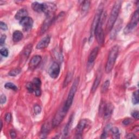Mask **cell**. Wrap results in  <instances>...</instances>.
<instances>
[{
  "label": "cell",
  "instance_id": "cell-16",
  "mask_svg": "<svg viewBox=\"0 0 139 139\" xmlns=\"http://www.w3.org/2000/svg\"><path fill=\"white\" fill-rule=\"evenodd\" d=\"M53 18H54L52 15L47 16V19L45 20L42 27H41V33H44L47 31V30L48 28V27H49L51 25L53 21Z\"/></svg>",
  "mask_w": 139,
  "mask_h": 139
},
{
  "label": "cell",
  "instance_id": "cell-23",
  "mask_svg": "<svg viewBox=\"0 0 139 139\" xmlns=\"http://www.w3.org/2000/svg\"><path fill=\"white\" fill-rule=\"evenodd\" d=\"M32 83L34 86L35 90L37 89H40L41 85V82L39 78H34L33 80ZM35 90H34V91H35Z\"/></svg>",
  "mask_w": 139,
  "mask_h": 139
},
{
  "label": "cell",
  "instance_id": "cell-5",
  "mask_svg": "<svg viewBox=\"0 0 139 139\" xmlns=\"http://www.w3.org/2000/svg\"><path fill=\"white\" fill-rule=\"evenodd\" d=\"M114 110V106L112 103H103L101 104L100 108V113L103 114L104 119H109L113 114Z\"/></svg>",
  "mask_w": 139,
  "mask_h": 139
},
{
  "label": "cell",
  "instance_id": "cell-27",
  "mask_svg": "<svg viewBox=\"0 0 139 139\" xmlns=\"http://www.w3.org/2000/svg\"><path fill=\"white\" fill-rule=\"evenodd\" d=\"M49 130H50L49 125L47 123H45L43 125L42 128H41V134H42V135L43 136L46 135L48 133V131H49Z\"/></svg>",
  "mask_w": 139,
  "mask_h": 139
},
{
  "label": "cell",
  "instance_id": "cell-2",
  "mask_svg": "<svg viewBox=\"0 0 139 139\" xmlns=\"http://www.w3.org/2000/svg\"><path fill=\"white\" fill-rule=\"evenodd\" d=\"M119 47L117 45L113 46L110 51L106 66V71L107 73L110 72L113 70L119 54Z\"/></svg>",
  "mask_w": 139,
  "mask_h": 139
},
{
  "label": "cell",
  "instance_id": "cell-3",
  "mask_svg": "<svg viewBox=\"0 0 139 139\" xmlns=\"http://www.w3.org/2000/svg\"><path fill=\"white\" fill-rule=\"evenodd\" d=\"M79 78L77 77L74 80V83H73V84L72 85V87H71L70 90V92H69L68 95L67 99L66 101L64 106L63 107L64 109L66 111H67V112H68V109H70V108L71 107V106L72 105L74 96L76 92H77L78 86L79 85Z\"/></svg>",
  "mask_w": 139,
  "mask_h": 139
},
{
  "label": "cell",
  "instance_id": "cell-41",
  "mask_svg": "<svg viewBox=\"0 0 139 139\" xmlns=\"http://www.w3.org/2000/svg\"><path fill=\"white\" fill-rule=\"evenodd\" d=\"M10 135L11 138H15L16 137V133L15 131L11 130L10 131Z\"/></svg>",
  "mask_w": 139,
  "mask_h": 139
},
{
  "label": "cell",
  "instance_id": "cell-39",
  "mask_svg": "<svg viewBox=\"0 0 139 139\" xmlns=\"http://www.w3.org/2000/svg\"><path fill=\"white\" fill-rule=\"evenodd\" d=\"M131 115L134 118H135V119H136V120L138 119L139 116H138V111H134L133 112H132Z\"/></svg>",
  "mask_w": 139,
  "mask_h": 139
},
{
  "label": "cell",
  "instance_id": "cell-44",
  "mask_svg": "<svg viewBox=\"0 0 139 139\" xmlns=\"http://www.w3.org/2000/svg\"><path fill=\"white\" fill-rule=\"evenodd\" d=\"M2 127H3V124H2V121H1V130L2 129Z\"/></svg>",
  "mask_w": 139,
  "mask_h": 139
},
{
  "label": "cell",
  "instance_id": "cell-40",
  "mask_svg": "<svg viewBox=\"0 0 139 139\" xmlns=\"http://www.w3.org/2000/svg\"><path fill=\"white\" fill-rule=\"evenodd\" d=\"M131 119H125L123 121V124L126 125V126H127V125L129 124L131 122Z\"/></svg>",
  "mask_w": 139,
  "mask_h": 139
},
{
  "label": "cell",
  "instance_id": "cell-28",
  "mask_svg": "<svg viewBox=\"0 0 139 139\" xmlns=\"http://www.w3.org/2000/svg\"><path fill=\"white\" fill-rule=\"evenodd\" d=\"M32 49V45L31 44H30L28 45H27L24 51V54L26 57H28L30 55V53H31Z\"/></svg>",
  "mask_w": 139,
  "mask_h": 139
},
{
  "label": "cell",
  "instance_id": "cell-26",
  "mask_svg": "<svg viewBox=\"0 0 139 139\" xmlns=\"http://www.w3.org/2000/svg\"><path fill=\"white\" fill-rule=\"evenodd\" d=\"M138 91L137 90V91H135L133 93V96H132V103L134 105H136V104H137L138 103Z\"/></svg>",
  "mask_w": 139,
  "mask_h": 139
},
{
  "label": "cell",
  "instance_id": "cell-38",
  "mask_svg": "<svg viewBox=\"0 0 139 139\" xmlns=\"http://www.w3.org/2000/svg\"><path fill=\"white\" fill-rule=\"evenodd\" d=\"M7 98L6 96L4 95H1V97H0V103L1 104H3L6 102Z\"/></svg>",
  "mask_w": 139,
  "mask_h": 139
},
{
  "label": "cell",
  "instance_id": "cell-42",
  "mask_svg": "<svg viewBox=\"0 0 139 139\" xmlns=\"http://www.w3.org/2000/svg\"><path fill=\"white\" fill-rule=\"evenodd\" d=\"M35 94L37 96H40L41 94V89H37L35 90Z\"/></svg>",
  "mask_w": 139,
  "mask_h": 139
},
{
  "label": "cell",
  "instance_id": "cell-7",
  "mask_svg": "<svg viewBox=\"0 0 139 139\" xmlns=\"http://www.w3.org/2000/svg\"><path fill=\"white\" fill-rule=\"evenodd\" d=\"M67 112L66 111L64 108L59 110L58 112L55 114L52 121V126L53 127H56L60 124L63 120L64 117L66 116Z\"/></svg>",
  "mask_w": 139,
  "mask_h": 139
},
{
  "label": "cell",
  "instance_id": "cell-15",
  "mask_svg": "<svg viewBox=\"0 0 139 139\" xmlns=\"http://www.w3.org/2000/svg\"><path fill=\"white\" fill-rule=\"evenodd\" d=\"M101 78H102L101 71L99 70L98 72H97V73L96 78L94 80V84L92 85V88L91 90V91L92 93L95 92L96 91V90L97 89V88H98V87L100 85V83L101 82Z\"/></svg>",
  "mask_w": 139,
  "mask_h": 139
},
{
  "label": "cell",
  "instance_id": "cell-4",
  "mask_svg": "<svg viewBox=\"0 0 139 139\" xmlns=\"http://www.w3.org/2000/svg\"><path fill=\"white\" fill-rule=\"evenodd\" d=\"M94 34L97 40V41L100 45H103L104 43V34L102 28V16L100 21L97 25L95 30Z\"/></svg>",
  "mask_w": 139,
  "mask_h": 139
},
{
  "label": "cell",
  "instance_id": "cell-20",
  "mask_svg": "<svg viewBox=\"0 0 139 139\" xmlns=\"http://www.w3.org/2000/svg\"><path fill=\"white\" fill-rule=\"evenodd\" d=\"M23 38V34L19 31H16L13 34V40L14 42L17 43Z\"/></svg>",
  "mask_w": 139,
  "mask_h": 139
},
{
  "label": "cell",
  "instance_id": "cell-32",
  "mask_svg": "<svg viewBox=\"0 0 139 139\" xmlns=\"http://www.w3.org/2000/svg\"><path fill=\"white\" fill-rule=\"evenodd\" d=\"M26 88H27V89L28 91L31 93L34 91L35 89H34V86L33 85V84L32 82L28 83L26 85Z\"/></svg>",
  "mask_w": 139,
  "mask_h": 139
},
{
  "label": "cell",
  "instance_id": "cell-14",
  "mask_svg": "<svg viewBox=\"0 0 139 139\" xmlns=\"http://www.w3.org/2000/svg\"><path fill=\"white\" fill-rule=\"evenodd\" d=\"M51 40V37L50 36H47L44 37L40 41H39V43L37 44L36 48L38 50L44 49V48H46L48 45H49Z\"/></svg>",
  "mask_w": 139,
  "mask_h": 139
},
{
  "label": "cell",
  "instance_id": "cell-10",
  "mask_svg": "<svg viewBox=\"0 0 139 139\" xmlns=\"http://www.w3.org/2000/svg\"><path fill=\"white\" fill-rule=\"evenodd\" d=\"M102 13H103L102 9L98 10H97V13H96V15L95 16V18L94 19L93 22H92V26H91V35H90V37H91V38L94 36L95 30L96 28L97 25H98V24H99V22L100 21V19L101 18Z\"/></svg>",
  "mask_w": 139,
  "mask_h": 139
},
{
  "label": "cell",
  "instance_id": "cell-30",
  "mask_svg": "<svg viewBox=\"0 0 139 139\" xmlns=\"http://www.w3.org/2000/svg\"><path fill=\"white\" fill-rule=\"evenodd\" d=\"M21 71V70L20 68H16L14 69H13L9 72L8 74L10 76H16L18 75Z\"/></svg>",
  "mask_w": 139,
  "mask_h": 139
},
{
  "label": "cell",
  "instance_id": "cell-31",
  "mask_svg": "<svg viewBox=\"0 0 139 139\" xmlns=\"http://www.w3.org/2000/svg\"><path fill=\"white\" fill-rule=\"evenodd\" d=\"M110 85V81L109 80H106L102 86V92L104 93L108 91Z\"/></svg>",
  "mask_w": 139,
  "mask_h": 139
},
{
  "label": "cell",
  "instance_id": "cell-9",
  "mask_svg": "<svg viewBox=\"0 0 139 139\" xmlns=\"http://www.w3.org/2000/svg\"><path fill=\"white\" fill-rule=\"evenodd\" d=\"M20 25L22 26L25 31H28L32 29L33 26V19L28 16H27L20 21Z\"/></svg>",
  "mask_w": 139,
  "mask_h": 139
},
{
  "label": "cell",
  "instance_id": "cell-22",
  "mask_svg": "<svg viewBox=\"0 0 139 139\" xmlns=\"http://www.w3.org/2000/svg\"><path fill=\"white\" fill-rule=\"evenodd\" d=\"M72 74L71 72H68L65 77V79L64 80V83H63V88H66L68 85L69 84V83H70L72 79Z\"/></svg>",
  "mask_w": 139,
  "mask_h": 139
},
{
  "label": "cell",
  "instance_id": "cell-11",
  "mask_svg": "<svg viewBox=\"0 0 139 139\" xmlns=\"http://www.w3.org/2000/svg\"><path fill=\"white\" fill-rule=\"evenodd\" d=\"M43 12L47 16L52 15V14L57 9V7L54 3L51 2L44 3Z\"/></svg>",
  "mask_w": 139,
  "mask_h": 139
},
{
  "label": "cell",
  "instance_id": "cell-19",
  "mask_svg": "<svg viewBox=\"0 0 139 139\" xmlns=\"http://www.w3.org/2000/svg\"><path fill=\"white\" fill-rule=\"evenodd\" d=\"M32 8L33 10L37 12H43L44 4L39 3L38 2H34L32 4Z\"/></svg>",
  "mask_w": 139,
  "mask_h": 139
},
{
  "label": "cell",
  "instance_id": "cell-12",
  "mask_svg": "<svg viewBox=\"0 0 139 139\" xmlns=\"http://www.w3.org/2000/svg\"><path fill=\"white\" fill-rule=\"evenodd\" d=\"M88 120L86 119H83L80 121L76 129V134L78 137V136H80L82 134L83 131H84V130L88 126Z\"/></svg>",
  "mask_w": 139,
  "mask_h": 139
},
{
  "label": "cell",
  "instance_id": "cell-29",
  "mask_svg": "<svg viewBox=\"0 0 139 139\" xmlns=\"http://www.w3.org/2000/svg\"><path fill=\"white\" fill-rule=\"evenodd\" d=\"M4 88L7 89H11L14 90V91H16L18 90V87L15 85L14 84L12 83H7L6 84L4 85Z\"/></svg>",
  "mask_w": 139,
  "mask_h": 139
},
{
  "label": "cell",
  "instance_id": "cell-25",
  "mask_svg": "<svg viewBox=\"0 0 139 139\" xmlns=\"http://www.w3.org/2000/svg\"><path fill=\"white\" fill-rule=\"evenodd\" d=\"M72 119H73L72 117H71L70 118V119L68 122L66 124V126L65 127V129L64 130V135L65 136H67L68 134L69 130H70V127H71L70 126L71 125V123H72Z\"/></svg>",
  "mask_w": 139,
  "mask_h": 139
},
{
  "label": "cell",
  "instance_id": "cell-21",
  "mask_svg": "<svg viewBox=\"0 0 139 139\" xmlns=\"http://www.w3.org/2000/svg\"><path fill=\"white\" fill-rule=\"evenodd\" d=\"M90 1H83L82 4V8H81V11L82 14H86L90 7Z\"/></svg>",
  "mask_w": 139,
  "mask_h": 139
},
{
  "label": "cell",
  "instance_id": "cell-6",
  "mask_svg": "<svg viewBox=\"0 0 139 139\" xmlns=\"http://www.w3.org/2000/svg\"><path fill=\"white\" fill-rule=\"evenodd\" d=\"M138 17H139L138 10H137L136 11H135L133 15L132 16L130 22L128 24L126 27L125 28V29L124 30V33L125 34H126L129 33L135 27H136L138 22Z\"/></svg>",
  "mask_w": 139,
  "mask_h": 139
},
{
  "label": "cell",
  "instance_id": "cell-13",
  "mask_svg": "<svg viewBox=\"0 0 139 139\" xmlns=\"http://www.w3.org/2000/svg\"><path fill=\"white\" fill-rule=\"evenodd\" d=\"M41 59H42L40 55H35V56L33 57L29 62V68L30 70H34L40 63Z\"/></svg>",
  "mask_w": 139,
  "mask_h": 139
},
{
  "label": "cell",
  "instance_id": "cell-34",
  "mask_svg": "<svg viewBox=\"0 0 139 139\" xmlns=\"http://www.w3.org/2000/svg\"><path fill=\"white\" fill-rule=\"evenodd\" d=\"M0 53L2 55V56L4 57H7L8 55L9 54V51L8 50L5 48H1V50H0Z\"/></svg>",
  "mask_w": 139,
  "mask_h": 139
},
{
  "label": "cell",
  "instance_id": "cell-33",
  "mask_svg": "<svg viewBox=\"0 0 139 139\" xmlns=\"http://www.w3.org/2000/svg\"><path fill=\"white\" fill-rule=\"evenodd\" d=\"M41 112V107L38 105V104H36L34 107V112L36 115L40 114Z\"/></svg>",
  "mask_w": 139,
  "mask_h": 139
},
{
  "label": "cell",
  "instance_id": "cell-1",
  "mask_svg": "<svg viewBox=\"0 0 139 139\" xmlns=\"http://www.w3.org/2000/svg\"><path fill=\"white\" fill-rule=\"evenodd\" d=\"M122 2L120 1H117L114 4L112 11L110 13V15L107 23V29L108 31H111L116 22L119 16L120 9L121 7Z\"/></svg>",
  "mask_w": 139,
  "mask_h": 139
},
{
  "label": "cell",
  "instance_id": "cell-18",
  "mask_svg": "<svg viewBox=\"0 0 139 139\" xmlns=\"http://www.w3.org/2000/svg\"><path fill=\"white\" fill-rule=\"evenodd\" d=\"M28 16V11L25 9H21L19 10L15 15V18L17 20L20 21L25 17Z\"/></svg>",
  "mask_w": 139,
  "mask_h": 139
},
{
  "label": "cell",
  "instance_id": "cell-17",
  "mask_svg": "<svg viewBox=\"0 0 139 139\" xmlns=\"http://www.w3.org/2000/svg\"><path fill=\"white\" fill-rule=\"evenodd\" d=\"M99 51V48L96 47H95L91 51V52H90L88 58V62L89 63H92V62H93L95 61L97 56V55H98Z\"/></svg>",
  "mask_w": 139,
  "mask_h": 139
},
{
  "label": "cell",
  "instance_id": "cell-43",
  "mask_svg": "<svg viewBox=\"0 0 139 139\" xmlns=\"http://www.w3.org/2000/svg\"><path fill=\"white\" fill-rule=\"evenodd\" d=\"M126 138H136V136L134 134H129L127 135V136H126Z\"/></svg>",
  "mask_w": 139,
  "mask_h": 139
},
{
  "label": "cell",
  "instance_id": "cell-37",
  "mask_svg": "<svg viewBox=\"0 0 139 139\" xmlns=\"http://www.w3.org/2000/svg\"><path fill=\"white\" fill-rule=\"evenodd\" d=\"M6 38V36H5V35H2L1 38H0V45L3 46L4 44Z\"/></svg>",
  "mask_w": 139,
  "mask_h": 139
},
{
  "label": "cell",
  "instance_id": "cell-24",
  "mask_svg": "<svg viewBox=\"0 0 139 139\" xmlns=\"http://www.w3.org/2000/svg\"><path fill=\"white\" fill-rule=\"evenodd\" d=\"M112 131L113 135V138H120V133L119 130L117 127H113L110 129Z\"/></svg>",
  "mask_w": 139,
  "mask_h": 139
},
{
  "label": "cell",
  "instance_id": "cell-36",
  "mask_svg": "<svg viewBox=\"0 0 139 139\" xmlns=\"http://www.w3.org/2000/svg\"><path fill=\"white\" fill-rule=\"evenodd\" d=\"M0 28H1V30H2L3 31H7L8 30L7 25L5 23H4L2 21L0 22Z\"/></svg>",
  "mask_w": 139,
  "mask_h": 139
},
{
  "label": "cell",
  "instance_id": "cell-35",
  "mask_svg": "<svg viewBox=\"0 0 139 139\" xmlns=\"http://www.w3.org/2000/svg\"><path fill=\"white\" fill-rule=\"evenodd\" d=\"M11 120V115L10 113H7L5 116V120L7 123H9Z\"/></svg>",
  "mask_w": 139,
  "mask_h": 139
},
{
  "label": "cell",
  "instance_id": "cell-8",
  "mask_svg": "<svg viewBox=\"0 0 139 139\" xmlns=\"http://www.w3.org/2000/svg\"><path fill=\"white\" fill-rule=\"evenodd\" d=\"M60 68L59 64L57 62H54L48 70V74L52 78H57L60 73Z\"/></svg>",
  "mask_w": 139,
  "mask_h": 139
}]
</instances>
